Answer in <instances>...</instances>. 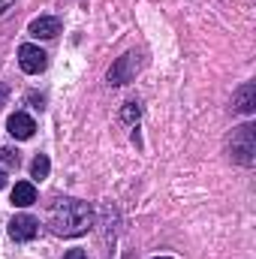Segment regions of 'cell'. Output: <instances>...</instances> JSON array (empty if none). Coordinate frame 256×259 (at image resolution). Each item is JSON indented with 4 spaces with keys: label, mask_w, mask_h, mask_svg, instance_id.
I'll return each instance as SVG.
<instances>
[{
    "label": "cell",
    "mask_w": 256,
    "mask_h": 259,
    "mask_svg": "<svg viewBox=\"0 0 256 259\" xmlns=\"http://www.w3.org/2000/svg\"><path fill=\"white\" fill-rule=\"evenodd\" d=\"M46 223L55 235H64V238H75V235H84L91 226H94V208L81 199H58L49 214H46Z\"/></svg>",
    "instance_id": "6da1fadb"
},
{
    "label": "cell",
    "mask_w": 256,
    "mask_h": 259,
    "mask_svg": "<svg viewBox=\"0 0 256 259\" xmlns=\"http://www.w3.org/2000/svg\"><path fill=\"white\" fill-rule=\"evenodd\" d=\"M232 160L241 166H253L256 160V127L253 124H241L232 133Z\"/></svg>",
    "instance_id": "7a4b0ae2"
},
{
    "label": "cell",
    "mask_w": 256,
    "mask_h": 259,
    "mask_svg": "<svg viewBox=\"0 0 256 259\" xmlns=\"http://www.w3.org/2000/svg\"><path fill=\"white\" fill-rule=\"evenodd\" d=\"M18 64L24 72H30V75H36V72H42L46 64H49V55L39 49V46H30V42H24L21 49H18Z\"/></svg>",
    "instance_id": "3957f363"
},
{
    "label": "cell",
    "mask_w": 256,
    "mask_h": 259,
    "mask_svg": "<svg viewBox=\"0 0 256 259\" xmlns=\"http://www.w3.org/2000/svg\"><path fill=\"white\" fill-rule=\"evenodd\" d=\"M36 232H39V220L30 217V214H15V217L9 220V235H12V241H30V238H36Z\"/></svg>",
    "instance_id": "277c9868"
},
{
    "label": "cell",
    "mask_w": 256,
    "mask_h": 259,
    "mask_svg": "<svg viewBox=\"0 0 256 259\" xmlns=\"http://www.w3.org/2000/svg\"><path fill=\"white\" fill-rule=\"evenodd\" d=\"M133 75H136V55H124L109 69V84H115V88L127 84V81H133Z\"/></svg>",
    "instance_id": "5b68a950"
},
{
    "label": "cell",
    "mask_w": 256,
    "mask_h": 259,
    "mask_svg": "<svg viewBox=\"0 0 256 259\" xmlns=\"http://www.w3.org/2000/svg\"><path fill=\"white\" fill-rule=\"evenodd\" d=\"M232 109L241 112V115H253V109H256V84L253 81H244V84L235 91V97H232Z\"/></svg>",
    "instance_id": "8992f818"
},
{
    "label": "cell",
    "mask_w": 256,
    "mask_h": 259,
    "mask_svg": "<svg viewBox=\"0 0 256 259\" xmlns=\"http://www.w3.org/2000/svg\"><path fill=\"white\" fill-rule=\"evenodd\" d=\"M6 130H9V136L12 139H30L33 136V118H27L24 112H15V115H9V121H6Z\"/></svg>",
    "instance_id": "52a82bcc"
},
{
    "label": "cell",
    "mask_w": 256,
    "mask_h": 259,
    "mask_svg": "<svg viewBox=\"0 0 256 259\" xmlns=\"http://www.w3.org/2000/svg\"><path fill=\"white\" fill-rule=\"evenodd\" d=\"M58 33H61V21L52 18V15H42V18L30 21V36H36V39H55Z\"/></svg>",
    "instance_id": "ba28073f"
},
{
    "label": "cell",
    "mask_w": 256,
    "mask_h": 259,
    "mask_svg": "<svg viewBox=\"0 0 256 259\" xmlns=\"http://www.w3.org/2000/svg\"><path fill=\"white\" fill-rule=\"evenodd\" d=\"M33 202H36V187H33L30 181H18L15 190H12V205H15V208H27V205H33Z\"/></svg>",
    "instance_id": "9c48e42d"
},
{
    "label": "cell",
    "mask_w": 256,
    "mask_h": 259,
    "mask_svg": "<svg viewBox=\"0 0 256 259\" xmlns=\"http://www.w3.org/2000/svg\"><path fill=\"white\" fill-rule=\"evenodd\" d=\"M49 169H52L49 157H46V154H39V157L33 160V166H30V175H33L36 181H42V178H49Z\"/></svg>",
    "instance_id": "30bf717a"
},
{
    "label": "cell",
    "mask_w": 256,
    "mask_h": 259,
    "mask_svg": "<svg viewBox=\"0 0 256 259\" xmlns=\"http://www.w3.org/2000/svg\"><path fill=\"white\" fill-rule=\"evenodd\" d=\"M139 118H142V106H139V103H127V106L121 109V121H124V124H136Z\"/></svg>",
    "instance_id": "8fae6325"
},
{
    "label": "cell",
    "mask_w": 256,
    "mask_h": 259,
    "mask_svg": "<svg viewBox=\"0 0 256 259\" xmlns=\"http://www.w3.org/2000/svg\"><path fill=\"white\" fill-rule=\"evenodd\" d=\"M0 160H3L6 166H18V151H12V148H3V151H0Z\"/></svg>",
    "instance_id": "7c38bea8"
},
{
    "label": "cell",
    "mask_w": 256,
    "mask_h": 259,
    "mask_svg": "<svg viewBox=\"0 0 256 259\" xmlns=\"http://www.w3.org/2000/svg\"><path fill=\"white\" fill-rule=\"evenodd\" d=\"M64 259H88V253H84V250H78V247H75V250H69V253H66Z\"/></svg>",
    "instance_id": "4fadbf2b"
},
{
    "label": "cell",
    "mask_w": 256,
    "mask_h": 259,
    "mask_svg": "<svg viewBox=\"0 0 256 259\" xmlns=\"http://www.w3.org/2000/svg\"><path fill=\"white\" fill-rule=\"evenodd\" d=\"M6 97H9V88H6V84H0V106L6 103Z\"/></svg>",
    "instance_id": "5bb4252c"
},
{
    "label": "cell",
    "mask_w": 256,
    "mask_h": 259,
    "mask_svg": "<svg viewBox=\"0 0 256 259\" xmlns=\"http://www.w3.org/2000/svg\"><path fill=\"white\" fill-rule=\"evenodd\" d=\"M12 3H15V0H0V15H3V12H6V9L12 6Z\"/></svg>",
    "instance_id": "9a60e30c"
},
{
    "label": "cell",
    "mask_w": 256,
    "mask_h": 259,
    "mask_svg": "<svg viewBox=\"0 0 256 259\" xmlns=\"http://www.w3.org/2000/svg\"><path fill=\"white\" fill-rule=\"evenodd\" d=\"M3 187H6V172L0 169V190H3Z\"/></svg>",
    "instance_id": "2e32d148"
},
{
    "label": "cell",
    "mask_w": 256,
    "mask_h": 259,
    "mask_svg": "<svg viewBox=\"0 0 256 259\" xmlns=\"http://www.w3.org/2000/svg\"><path fill=\"white\" fill-rule=\"evenodd\" d=\"M157 259H172V256H157Z\"/></svg>",
    "instance_id": "e0dca14e"
}]
</instances>
